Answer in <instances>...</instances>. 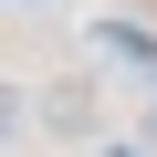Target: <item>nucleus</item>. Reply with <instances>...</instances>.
I'll return each instance as SVG.
<instances>
[{
	"mask_svg": "<svg viewBox=\"0 0 157 157\" xmlns=\"http://www.w3.org/2000/svg\"><path fill=\"white\" fill-rule=\"evenodd\" d=\"M42 126H63V136H84V126H94V94H84V84H63V94L42 105Z\"/></svg>",
	"mask_w": 157,
	"mask_h": 157,
	"instance_id": "1",
	"label": "nucleus"
},
{
	"mask_svg": "<svg viewBox=\"0 0 157 157\" xmlns=\"http://www.w3.org/2000/svg\"><path fill=\"white\" fill-rule=\"evenodd\" d=\"M11 136H21V94L0 84V147H11Z\"/></svg>",
	"mask_w": 157,
	"mask_h": 157,
	"instance_id": "2",
	"label": "nucleus"
}]
</instances>
